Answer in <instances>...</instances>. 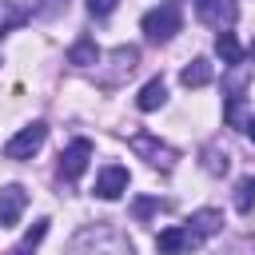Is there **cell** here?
<instances>
[{"label": "cell", "instance_id": "obj_13", "mask_svg": "<svg viewBox=\"0 0 255 255\" xmlns=\"http://www.w3.org/2000/svg\"><path fill=\"white\" fill-rule=\"evenodd\" d=\"M100 60V48L92 44V40H76L72 48H68V64H76V68H92Z\"/></svg>", "mask_w": 255, "mask_h": 255}, {"label": "cell", "instance_id": "obj_11", "mask_svg": "<svg viewBox=\"0 0 255 255\" xmlns=\"http://www.w3.org/2000/svg\"><path fill=\"white\" fill-rule=\"evenodd\" d=\"M163 100H167V84L155 76V80H147V84L139 88L135 108H139V112H155V108H163Z\"/></svg>", "mask_w": 255, "mask_h": 255}, {"label": "cell", "instance_id": "obj_19", "mask_svg": "<svg viewBox=\"0 0 255 255\" xmlns=\"http://www.w3.org/2000/svg\"><path fill=\"white\" fill-rule=\"evenodd\" d=\"M88 8H92L96 16H108V12L116 8V0H88Z\"/></svg>", "mask_w": 255, "mask_h": 255}, {"label": "cell", "instance_id": "obj_2", "mask_svg": "<svg viewBox=\"0 0 255 255\" xmlns=\"http://www.w3.org/2000/svg\"><path fill=\"white\" fill-rule=\"evenodd\" d=\"M179 28H183V12H179V4H175V0H167V4L151 8V12H143V36H147V40H155V44L171 40Z\"/></svg>", "mask_w": 255, "mask_h": 255}, {"label": "cell", "instance_id": "obj_18", "mask_svg": "<svg viewBox=\"0 0 255 255\" xmlns=\"http://www.w3.org/2000/svg\"><path fill=\"white\" fill-rule=\"evenodd\" d=\"M227 124L247 128V120H243V96H231V100H227Z\"/></svg>", "mask_w": 255, "mask_h": 255}, {"label": "cell", "instance_id": "obj_12", "mask_svg": "<svg viewBox=\"0 0 255 255\" xmlns=\"http://www.w3.org/2000/svg\"><path fill=\"white\" fill-rule=\"evenodd\" d=\"M219 223H223V215L215 211V207H203V211H195L191 219H187V227L199 235V239H207V235H215L219 231Z\"/></svg>", "mask_w": 255, "mask_h": 255}, {"label": "cell", "instance_id": "obj_10", "mask_svg": "<svg viewBox=\"0 0 255 255\" xmlns=\"http://www.w3.org/2000/svg\"><path fill=\"white\" fill-rule=\"evenodd\" d=\"M211 76H215V68H211V60H203V56H195L183 72H179V84L183 88H207L211 84Z\"/></svg>", "mask_w": 255, "mask_h": 255}, {"label": "cell", "instance_id": "obj_15", "mask_svg": "<svg viewBox=\"0 0 255 255\" xmlns=\"http://www.w3.org/2000/svg\"><path fill=\"white\" fill-rule=\"evenodd\" d=\"M255 207V175H243L239 183H235V211H251Z\"/></svg>", "mask_w": 255, "mask_h": 255}, {"label": "cell", "instance_id": "obj_22", "mask_svg": "<svg viewBox=\"0 0 255 255\" xmlns=\"http://www.w3.org/2000/svg\"><path fill=\"white\" fill-rule=\"evenodd\" d=\"M243 131H247V135H251V143H255V116L247 120V128H243Z\"/></svg>", "mask_w": 255, "mask_h": 255}, {"label": "cell", "instance_id": "obj_17", "mask_svg": "<svg viewBox=\"0 0 255 255\" xmlns=\"http://www.w3.org/2000/svg\"><path fill=\"white\" fill-rule=\"evenodd\" d=\"M227 163H231V159H227V151H219V147H207V151H203V167H207L211 175H223V171H227Z\"/></svg>", "mask_w": 255, "mask_h": 255}, {"label": "cell", "instance_id": "obj_8", "mask_svg": "<svg viewBox=\"0 0 255 255\" xmlns=\"http://www.w3.org/2000/svg\"><path fill=\"white\" fill-rule=\"evenodd\" d=\"M88 159H92V143H88V139H72L68 151L60 155V175H64V179H80L84 167H88Z\"/></svg>", "mask_w": 255, "mask_h": 255}, {"label": "cell", "instance_id": "obj_1", "mask_svg": "<svg viewBox=\"0 0 255 255\" xmlns=\"http://www.w3.org/2000/svg\"><path fill=\"white\" fill-rule=\"evenodd\" d=\"M68 255H131V243L120 239L112 227H88L76 235Z\"/></svg>", "mask_w": 255, "mask_h": 255}, {"label": "cell", "instance_id": "obj_21", "mask_svg": "<svg viewBox=\"0 0 255 255\" xmlns=\"http://www.w3.org/2000/svg\"><path fill=\"white\" fill-rule=\"evenodd\" d=\"M151 207H155V203H151V199H139V203H135V215H147V211H151Z\"/></svg>", "mask_w": 255, "mask_h": 255}, {"label": "cell", "instance_id": "obj_6", "mask_svg": "<svg viewBox=\"0 0 255 255\" xmlns=\"http://www.w3.org/2000/svg\"><path fill=\"white\" fill-rule=\"evenodd\" d=\"M24 207H28V191L20 183H4L0 187V227H16Z\"/></svg>", "mask_w": 255, "mask_h": 255}, {"label": "cell", "instance_id": "obj_20", "mask_svg": "<svg viewBox=\"0 0 255 255\" xmlns=\"http://www.w3.org/2000/svg\"><path fill=\"white\" fill-rule=\"evenodd\" d=\"M68 4V0H64ZM60 12V0H48V4H40V16H56Z\"/></svg>", "mask_w": 255, "mask_h": 255}, {"label": "cell", "instance_id": "obj_4", "mask_svg": "<svg viewBox=\"0 0 255 255\" xmlns=\"http://www.w3.org/2000/svg\"><path fill=\"white\" fill-rule=\"evenodd\" d=\"M195 12H199V20L207 28H219V32H227L235 24V16H239L235 0H195Z\"/></svg>", "mask_w": 255, "mask_h": 255}, {"label": "cell", "instance_id": "obj_16", "mask_svg": "<svg viewBox=\"0 0 255 255\" xmlns=\"http://www.w3.org/2000/svg\"><path fill=\"white\" fill-rule=\"evenodd\" d=\"M44 235H48V219H36V227H32V231L12 247V255H32V251H36V243H40Z\"/></svg>", "mask_w": 255, "mask_h": 255}, {"label": "cell", "instance_id": "obj_5", "mask_svg": "<svg viewBox=\"0 0 255 255\" xmlns=\"http://www.w3.org/2000/svg\"><path fill=\"white\" fill-rule=\"evenodd\" d=\"M203 239L191 231V227H163L159 231V239H155V247L163 251V255H187V251H195Z\"/></svg>", "mask_w": 255, "mask_h": 255}, {"label": "cell", "instance_id": "obj_3", "mask_svg": "<svg viewBox=\"0 0 255 255\" xmlns=\"http://www.w3.org/2000/svg\"><path fill=\"white\" fill-rule=\"evenodd\" d=\"M44 135H48V124H28V128H20L8 143H4V155L8 159H32L36 151H40V143H44Z\"/></svg>", "mask_w": 255, "mask_h": 255}, {"label": "cell", "instance_id": "obj_14", "mask_svg": "<svg viewBox=\"0 0 255 255\" xmlns=\"http://www.w3.org/2000/svg\"><path fill=\"white\" fill-rule=\"evenodd\" d=\"M215 52H219V60L231 68V64H243V48H239V40L231 36V32H219V40H215Z\"/></svg>", "mask_w": 255, "mask_h": 255}, {"label": "cell", "instance_id": "obj_9", "mask_svg": "<svg viewBox=\"0 0 255 255\" xmlns=\"http://www.w3.org/2000/svg\"><path fill=\"white\" fill-rule=\"evenodd\" d=\"M131 151L147 155L151 167H171V163H175V151H171L167 143H155L151 135H135V139H131Z\"/></svg>", "mask_w": 255, "mask_h": 255}, {"label": "cell", "instance_id": "obj_7", "mask_svg": "<svg viewBox=\"0 0 255 255\" xmlns=\"http://www.w3.org/2000/svg\"><path fill=\"white\" fill-rule=\"evenodd\" d=\"M128 183H131L128 167H120V163H108V167L96 175V195H100V199H120V195L128 191Z\"/></svg>", "mask_w": 255, "mask_h": 255}]
</instances>
